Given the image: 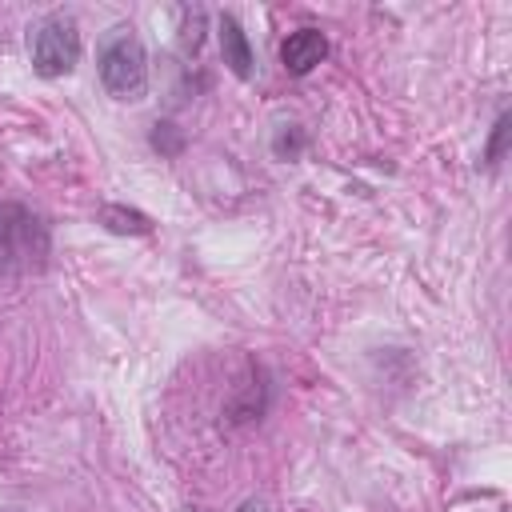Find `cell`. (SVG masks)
<instances>
[{
    "mask_svg": "<svg viewBox=\"0 0 512 512\" xmlns=\"http://www.w3.org/2000/svg\"><path fill=\"white\" fill-rule=\"evenodd\" d=\"M104 228H112V232H120V236H144V232H152V220L144 216V212H136V208H124V204H104L100 208V216H96Z\"/></svg>",
    "mask_w": 512,
    "mask_h": 512,
    "instance_id": "cell-6",
    "label": "cell"
},
{
    "mask_svg": "<svg viewBox=\"0 0 512 512\" xmlns=\"http://www.w3.org/2000/svg\"><path fill=\"white\" fill-rule=\"evenodd\" d=\"M220 52H224V64L240 76V80H248L252 76V44H248V32L240 28V20L236 16H220Z\"/></svg>",
    "mask_w": 512,
    "mask_h": 512,
    "instance_id": "cell-5",
    "label": "cell"
},
{
    "mask_svg": "<svg viewBox=\"0 0 512 512\" xmlns=\"http://www.w3.org/2000/svg\"><path fill=\"white\" fill-rule=\"evenodd\" d=\"M324 56H328V40H324L320 28H296V32H288L284 44H280V60H284V68H288L292 76L312 72Z\"/></svg>",
    "mask_w": 512,
    "mask_h": 512,
    "instance_id": "cell-4",
    "label": "cell"
},
{
    "mask_svg": "<svg viewBox=\"0 0 512 512\" xmlns=\"http://www.w3.org/2000/svg\"><path fill=\"white\" fill-rule=\"evenodd\" d=\"M504 136H508V116H500L496 128H492V144H488V156H484L488 164H496L504 156Z\"/></svg>",
    "mask_w": 512,
    "mask_h": 512,
    "instance_id": "cell-7",
    "label": "cell"
},
{
    "mask_svg": "<svg viewBox=\"0 0 512 512\" xmlns=\"http://www.w3.org/2000/svg\"><path fill=\"white\" fill-rule=\"evenodd\" d=\"M48 224L24 204H0V272L28 276L48 264Z\"/></svg>",
    "mask_w": 512,
    "mask_h": 512,
    "instance_id": "cell-1",
    "label": "cell"
},
{
    "mask_svg": "<svg viewBox=\"0 0 512 512\" xmlns=\"http://www.w3.org/2000/svg\"><path fill=\"white\" fill-rule=\"evenodd\" d=\"M236 512H264V504H260V500H244Z\"/></svg>",
    "mask_w": 512,
    "mask_h": 512,
    "instance_id": "cell-8",
    "label": "cell"
},
{
    "mask_svg": "<svg viewBox=\"0 0 512 512\" xmlns=\"http://www.w3.org/2000/svg\"><path fill=\"white\" fill-rule=\"evenodd\" d=\"M96 68H100V84L108 88V96L144 100V92H148V56H144V44L132 28L120 24V28L108 32V40L100 44Z\"/></svg>",
    "mask_w": 512,
    "mask_h": 512,
    "instance_id": "cell-2",
    "label": "cell"
},
{
    "mask_svg": "<svg viewBox=\"0 0 512 512\" xmlns=\"http://www.w3.org/2000/svg\"><path fill=\"white\" fill-rule=\"evenodd\" d=\"M80 60V28L68 12H52L32 28V68L44 80L68 76Z\"/></svg>",
    "mask_w": 512,
    "mask_h": 512,
    "instance_id": "cell-3",
    "label": "cell"
}]
</instances>
